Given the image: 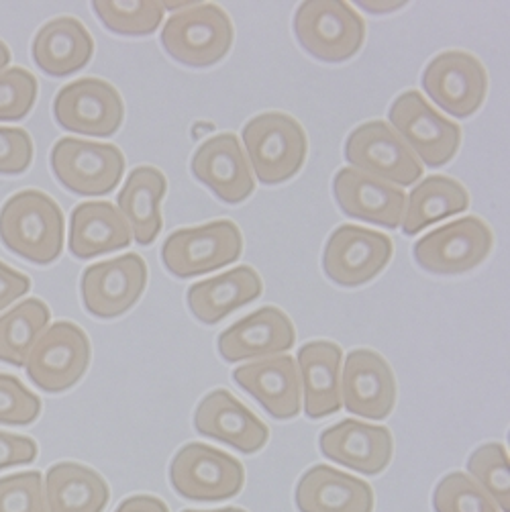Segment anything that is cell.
<instances>
[{"label":"cell","instance_id":"obj_4","mask_svg":"<svg viewBox=\"0 0 510 512\" xmlns=\"http://www.w3.org/2000/svg\"><path fill=\"white\" fill-rule=\"evenodd\" d=\"M294 35L304 51L321 62L339 64L362 49L366 23L347 3L313 0L302 3L294 15Z\"/></svg>","mask_w":510,"mask_h":512},{"label":"cell","instance_id":"obj_16","mask_svg":"<svg viewBox=\"0 0 510 512\" xmlns=\"http://www.w3.org/2000/svg\"><path fill=\"white\" fill-rule=\"evenodd\" d=\"M341 404L347 413L384 421L396 404V380L384 357L372 349L347 355L341 376Z\"/></svg>","mask_w":510,"mask_h":512},{"label":"cell","instance_id":"obj_42","mask_svg":"<svg viewBox=\"0 0 510 512\" xmlns=\"http://www.w3.org/2000/svg\"><path fill=\"white\" fill-rule=\"evenodd\" d=\"M357 7H362L364 11L368 13H390V11H396V9H402L404 3H368V0H360L357 3Z\"/></svg>","mask_w":510,"mask_h":512},{"label":"cell","instance_id":"obj_13","mask_svg":"<svg viewBox=\"0 0 510 512\" xmlns=\"http://www.w3.org/2000/svg\"><path fill=\"white\" fill-rule=\"evenodd\" d=\"M54 117L70 133L111 137L123 125L125 105L113 84L98 78H82L66 84L56 94Z\"/></svg>","mask_w":510,"mask_h":512},{"label":"cell","instance_id":"obj_32","mask_svg":"<svg viewBox=\"0 0 510 512\" xmlns=\"http://www.w3.org/2000/svg\"><path fill=\"white\" fill-rule=\"evenodd\" d=\"M92 11L109 31L125 37L151 35L166 15L164 5L156 3V0H143V3L98 0V3H92Z\"/></svg>","mask_w":510,"mask_h":512},{"label":"cell","instance_id":"obj_38","mask_svg":"<svg viewBox=\"0 0 510 512\" xmlns=\"http://www.w3.org/2000/svg\"><path fill=\"white\" fill-rule=\"evenodd\" d=\"M33 164V141L23 129L0 127V174L15 176Z\"/></svg>","mask_w":510,"mask_h":512},{"label":"cell","instance_id":"obj_35","mask_svg":"<svg viewBox=\"0 0 510 512\" xmlns=\"http://www.w3.org/2000/svg\"><path fill=\"white\" fill-rule=\"evenodd\" d=\"M37 100V78L25 68L0 72V121L25 119Z\"/></svg>","mask_w":510,"mask_h":512},{"label":"cell","instance_id":"obj_36","mask_svg":"<svg viewBox=\"0 0 510 512\" xmlns=\"http://www.w3.org/2000/svg\"><path fill=\"white\" fill-rule=\"evenodd\" d=\"M0 512H47L43 476L21 472L0 478Z\"/></svg>","mask_w":510,"mask_h":512},{"label":"cell","instance_id":"obj_15","mask_svg":"<svg viewBox=\"0 0 510 512\" xmlns=\"http://www.w3.org/2000/svg\"><path fill=\"white\" fill-rule=\"evenodd\" d=\"M147 286V264L137 253L92 264L84 270L80 292L86 311L98 319H115L133 309Z\"/></svg>","mask_w":510,"mask_h":512},{"label":"cell","instance_id":"obj_30","mask_svg":"<svg viewBox=\"0 0 510 512\" xmlns=\"http://www.w3.org/2000/svg\"><path fill=\"white\" fill-rule=\"evenodd\" d=\"M470 207V194L453 178L429 176L406 196L402 217L404 235H417L437 221L464 213Z\"/></svg>","mask_w":510,"mask_h":512},{"label":"cell","instance_id":"obj_41","mask_svg":"<svg viewBox=\"0 0 510 512\" xmlns=\"http://www.w3.org/2000/svg\"><path fill=\"white\" fill-rule=\"evenodd\" d=\"M115 512H170L168 504L156 496H131L119 504Z\"/></svg>","mask_w":510,"mask_h":512},{"label":"cell","instance_id":"obj_10","mask_svg":"<svg viewBox=\"0 0 510 512\" xmlns=\"http://www.w3.org/2000/svg\"><path fill=\"white\" fill-rule=\"evenodd\" d=\"M345 160L351 168L394 186H413L423 176L419 158L386 121L353 129L345 141Z\"/></svg>","mask_w":510,"mask_h":512},{"label":"cell","instance_id":"obj_39","mask_svg":"<svg viewBox=\"0 0 510 512\" xmlns=\"http://www.w3.org/2000/svg\"><path fill=\"white\" fill-rule=\"evenodd\" d=\"M37 443L31 437L0 431V470L35 462Z\"/></svg>","mask_w":510,"mask_h":512},{"label":"cell","instance_id":"obj_1","mask_svg":"<svg viewBox=\"0 0 510 512\" xmlns=\"http://www.w3.org/2000/svg\"><path fill=\"white\" fill-rule=\"evenodd\" d=\"M64 215L58 202L41 190H21L0 211V241L19 258L47 266L64 249Z\"/></svg>","mask_w":510,"mask_h":512},{"label":"cell","instance_id":"obj_5","mask_svg":"<svg viewBox=\"0 0 510 512\" xmlns=\"http://www.w3.org/2000/svg\"><path fill=\"white\" fill-rule=\"evenodd\" d=\"M90 355L88 335L70 321H58L35 341L25 372L45 394H62L84 378Z\"/></svg>","mask_w":510,"mask_h":512},{"label":"cell","instance_id":"obj_7","mask_svg":"<svg viewBox=\"0 0 510 512\" xmlns=\"http://www.w3.org/2000/svg\"><path fill=\"white\" fill-rule=\"evenodd\" d=\"M388 121L408 149L421 158L419 162L429 168L451 162L462 145L459 125L439 115L417 90H408L392 102Z\"/></svg>","mask_w":510,"mask_h":512},{"label":"cell","instance_id":"obj_27","mask_svg":"<svg viewBox=\"0 0 510 512\" xmlns=\"http://www.w3.org/2000/svg\"><path fill=\"white\" fill-rule=\"evenodd\" d=\"M133 239L127 219L107 200L82 202L70 217V251L78 260L129 247Z\"/></svg>","mask_w":510,"mask_h":512},{"label":"cell","instance_id":"obj_23","mask_svg":"<svg viewBox=\"0 0 510 512\" xmlns=\"http://www.w3.org/2000/svg\"><path fill=\"white\" fill-rule=\"evenodd\" d=\"M341 362L343 351L331 341H311L298 351L304 413L309 419H325L341 411Z\"/></svg>","mask_w":510,"mask_h":512},{"label":"cell","instance_id":"obj_28","mask_svg":"<svg viewBox=\"0 0 510 512\" xmlns=\"http://www.w3.org/2000/svg\"><path fill=\"white\" fill-rule=\"evenodd\" d=\"M168 190L166 176L153 166L135 168L117 196L119 213L127 219L139 245H151L162 231V200Z\"/></svg>","mask_w":510,"mask_h":512},{"label":"cell","instance_id":"obj_26","mask_svg":"<svg viewBox=\"0 0 510 512\" xmlns=\"http://www.w3.org/2000/svg\"><path fill=\"white\" fill-rule=\"evenodd\" d=\"M264 284L260 274L249 266H237L211 280L196 282L188 288L186 300L192 315L204 325H217L233 311L260 298Z\"/></svg>","mask_w":510,"mask_h":512},{"label":"cell","instance_id":"obj_18","mask_svg":"<svg viewBox=\"0 0 510 512\" xmlns=\"http://www.w3.org/2000/svg\"><path fill=\"white\" fill-rule=\"evenodd\" d=\"M194 427L202 437L223 441L245 455L258 453L270 439L268 425L223 388L200 400L194 413Z\"/></svg>","mask_w":510,"mask_h":512},{"label":"cell","instance_id":"obj_31","mask_svg":"<svg viewBox=\"0 0 510 512\" xmlns=\"http://www.w3.org/2000/svg\"><path fill=\"white\" fill-rule=\"evenodd\" d=\"M49 321L51 311L39 298H27L13 306L0 317V362L23 368Z\"/></svg>","mask_w":510,"mask_h":512},{"label":"cell","instance_id":"obj_6","mask_svg":"<svg viewBox=\"0 0 510 512\" xmlns=\"http://www.w3.org/2000/svg\"><path fill=\"white\" fill-rule=\"evenodd\" d=\"M241 253V231L225 219L172 233L162 247V262L172 276L188 280L235 264Z\"/></svg>","mask_w":510,"mask_h":512},{"label":"cell","instance_id":"obj_2","mask_svg":"<svg viewBox=\"0 0 510 512\" xmlns=\"http://www.w3.org/2000/svg\"><path fill=\"white\" fill-rule=\"evenodd\" d=\"M249 166L266 186L294 178L306 162L309 141L296 119L284 113H264L243 129Z\"/></svg>","mask_w":510,"mask_h":512},{"label":"cell","instance_id":"obj_43","mask_svg":"<svg viewBox=\"0 0 510 512\" xmlns=\"http://www.w3.org/2000/svg\"><path fill=\"white\" fill-rule=\"evenodd\" d=\"M9 64H11V51L3 41H0V72L7 70Z\"/></svg>","mask_w":510,"mask_h":512},{"label":"cell","instance_id":"obj_20","mask_svg":"<svg viewBox=\"0 0 510 512\" xmlns=\"http://www.w3.org/2000/svg\"><path fill=\"white\" fill-rule=\"evenodd\" d=\"M319 447L339 466L364 476H378L392 462L394 439L386 427L345 419L321 433Z\"/></svg>","mask_w":510,"mask_h":512},{"label":"cell","instance_id":"obj_33","mask_svg":"<svg viewBox=\"0 0 510 512\" xmlns=\"http://www.w3.org/2000/svg\"><path fill=\"white\" fill-rule=\"evenodd\" d=\"M470 478L494 500L500 512H510V468L508 451L500 443L478 447L468 459Z\"/></svg>","mask_w":510,"mask_h":512},{"label":"cell","instance_id":"obj_12","mask_svg":"<svg viewBox=\"0 0 510 512\" xmlns=\"http://www.w3.org/2000/svg\"><path fill=\"white\" fill-rule=\"evenodd\" d=\"M394 243L388 235L366 227H337L323 253V270L339 286L355 288L374 280L392 260Z\"/></svg>","mask_w":510,"mask_h":512},{"label":"cell","instance_id":"obj_29","mask_svg":"<svg viewBox=\"0 0 510 512\" xmlns=\"http://www.w3.org/2000/svg\"><path fill=\"white\" fill-rule=\"evenodd\" d=\"M109 498L107 480L82 464L62 462L45 474L47 512H102Z\"/></svg>","mask_w":510,"mask_h":512},{"label":"cell","instance_id":"obj_40","mask_svg":"<svg viewBox=\"0 0 510 512\" xmlns=\"http://www.w3.org/2000/svg\"><path fill=\"white\" fill-rule=\"evenodd\" d=\"M31 290V280L0 262V313Z\"/></svg>","mask_w":510,"mask_h":512},{"label":"cell","instance_id":"obj_44","mask_svg":"<svg viewBox=\"0 0 510 512\" xmlns=\"http://www.w3.org/2000/svg\"><path fill=\"white\" fill-rule=\"evenodd\" d=\"M184 512H245V510L229 506V508H219V510H184Z\"/></svg>","mask_w":510,"mask_h":512},{"label":"cell","instance_id":"obj_9","mask_svg":"<svg viewBox=\"0 0 510 512\" xmlns=\"http://www.w3.org/2000/svg\"><path fill=\"white\" fill-rule=\"evenodd\" d=\"M172 488L194 502H221L241 492L245 470L233 455L204 445H184L170 464Z\"/></svg>","mask_w":510,"mask_h":512},{"label":"cell","instance_id":"obj_14","mask_svg":"<svg viewBox=\"0 0 510 512\" xmlns=\"http://www.w3.org/2000/svg\"><path fill=\"white\" fill-rule=\"evenodd\" d=\"M423 88L437 105L457 119L472 117L486 100V68L468 51H443L423 72Z\"/></svg>","mask_w":510,"mask_h":512},{"label":"cell","instance_id":"obj_24","mask_svg":"<svg viewBox=\"0 0 510 512\" xmlns=\"http://www.w3.org/2000/svg\"><path fill=\"white\" fill-rule=\"evenodd\" d=\"M294 502L300 512H372L374 490L331 466H315L300 478Z\"/></svg>","mask_w":510,"mask_h":512},{"label":"cell","instance_id":"obj_34","mask_svg":"<svg viewBox=\"0 0 510 512\" xmlns=\"http://www.w3.org/2000/svg\"><path fill=\"white\" fill-rule=\"evenodd\" d=\"M435 512H500L494 500L464 472L447 474L433 492Z\"/></svg>","mask_w":510,"mask_h":512},{"label":"cell","instance_id":"obj_25","mask_svg":"<svg viewBox=\"0 0 510 512\" xmlns=\"http://www.w3.org/2000/svg\"><path fill=\"white\" fill-rule=\"evenodd\" d=\"M31 54L41 72L64 78L88 66L94 54V39L78 19L58 17L37 31Z\"/></svg>","mask_w":510,"mask_h":512},{"label":"cell","instance_id":"obj_22","mask_svg":"<svg viewBox=\"0 0 510 512\" xmlns=\"http://www.w3.org/2000/svg\"><path fill=\"white\" fill-rule=\"evenodd\" d=\"M233 380L258 400L270 417L278 421L298 417L302 388L296 362L290 355L282 353L245 364L233 372Z\"/></svg>","mask_w":510,"mask_h":512},{"label":"cell","instance_id":"obj_19","mask_svg":"<svg viewBox=\"0 0 510 512\" xmlns=\"http://www.w3.org/2000/svg\"><path fill=\"white\" fill-rule=\"evenodd\" d=\"M333 194L345 217L380 225L390 231L398 229L402 223L406 194L394 184L347 166L335 174Z\"/></svg>","mask_w":510,"mask_h":512},{"label":"cell","instance_id":"obj_3","mask_svg":"<svg viewBox=\"0 0 510 512\" xmlns=\"http://www.w3.org/2000/svg\"><path fill=\"white\" fill-rule=\"evenodd\" d=\"M233 35V23L219 5H192L166 21L162 45L182 66L211 68L229 54Z\"/></svg>","mask_w":510,"mask_h":512},{"label":"cell","instance_id":"obj_37","mask_svg":"<svg viewBox=\"0 0 510 512\" xmlns=\"http://www.w3.org/2000/svg\"><path fill=\"white\" fill-rule=\"evenodd\" d=\"M41 400L15 376L0 374V425L25 427L37 421Z\"/></svg>","mask_w":510,"mask_h":512},{"label":"cell","instance_id":"obj_11","mask_svg":"<svg viewBox=\"0 0 510 512\" xmlns=\"http://www.w3.org/2000/svg\"><path fill=\"white\" fill-rule=\"evenodd\" d=\"M492 231L478 217L447 223L415 243L417 264L437 276L466 274L478 268L492 251Z\"/></svg>","mask_w":510,"mask_h":512},{"label":"cell","instance_id":"obj_21","mask_svg":"<svg viewBox=\"0 0 510 512\" xmlns=\"http://www.w3.org/2000/svg\"><path fill=\"white\" fill-rule=\"evenodd\" d=\"M296 343V331L288 315L276 306L243 317L219 335V353L225 362H247L274 357L290 351Z\"/></svg>","mask_w":510,"mask_h":512},{"label":"cell","instance_id":"obj_8","mask_svg":"<svg viewBox=\"0 0 510 512\" xmlns=\"http://www.w3.org/2000/svg\"><path fill=\"white\" fill-rule=\"evenodd\" d=\"M49 164L60 184L80 196H107L125 174V156L117 145L76 137L60 139Z\"/></svg>","mask_w":510,"mask_h":512},{"label":"cell","instance_id":"obj_17","mask_svg":"<svg viewBox=\"0 0 510 512\" xmlns=\"http://www.w3.org/2000/svg\"><path fill=\"white\" fill-rule=\"evenodd\" d=\"M194 178L227 202L239 204L255 190L249 162L235 133H221L204 141L192 158Z\"/></svg>","mask_w":510,"mask_h":512}]
</instances>
